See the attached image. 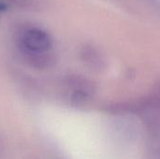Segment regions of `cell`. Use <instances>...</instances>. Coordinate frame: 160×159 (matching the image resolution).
<instances>
[{"mask_svg": "<svg viewBox=\"0 0 160 159\" xmlns=\"http://www.w3.org/2000/svg\"><path fill=\"white\" fill-rule=\"evenodd\" d=\"M16 45L22 56L52 52V38L43 28L32 23H21L16 29Z\"/></svg>", "mask_w": 160, "mask_h": 159, "instance_id": "obj_1", "label": "cell"}, {"mask_svg": "<svg viewBox=\"0 0 160 159\" xmlns=\"http://www.w3.org/2000/svg\"><path fill=\"white\" fill-rule=\"evenodd\" d=\"M67 84L72 90L71 100L75 104L85 102L94 92V87L91 82L82 77L71 76L68 79Z\"/></svg>", "mask_w": 160, "mask_h": 159, "instance_id": "obj_2", "label": "cell"}, {"mask_svg": "<svg viewBox=\"0 0 160 159\" xmlns=\"http://www.w3.org/2000/svg\"><path fill=\"white\" fill-rule=\"evenodd\" d=\"M82 61L91 68L101 70L105 67V60L99 51L92 45H84L81 50Z\"/></svg>", "mask_w": 160, "mask_h": 159, "instance_id": "obj_3", "label": "cell"}, {"mask_svg": "<svg viewBox=\"0 0 160 159\" xmlns=\"http://www.w3.org/2000/svg\"><path fill=\"white\" fill-rule=\"evenodd\" d=\"M22 57L30 67L37 69L49 68L55 63V56L52 52L38 54H29Z\"/></svg>", "mask_w": 160, "mask_h": 159, "instance_id": "obj_4", "label": "cell"}, {"mask_svg": "<svg viewBox=\"0 0 160 159\" xmlns=\"http://www.w3.org/2000/svg\"><path fill=\"white\" fill-rule=\"evenodd\" d=\"M8 5L5 1L0 0V18L2 17L3 14H5L8 11Z\"/></svg>", "mask_w": 160, "mask_h": 159, "instance_id": "obj_5", "label": "cell"}, {"mask_svg": "<svg viewBox=\"0 0 160 159\" xmlns=\"http://www.w3.org/2000/svg\"><path fill=\"white\" fill-rule=\"evenodd\" d=\"M156 99H157V103L160 109V83L158 84V88H157V95H156Z\"/></svg>", "mask_w": 160, "mask_h": 159, "instance_id": "obj_6", "label": "cell"}, {"mask_svg": "<svg viewBox=\"0 0 160 159\" xmlns=\"http://www.w3.org/2000/svg\"><path fill=\"white\" fill-rule=\"evenodd\" d=\"M0 147H1V142H0Z\"/></svg>", "mask_w": 160, "mask_h": 159, "instance_id": "obj_7", "label": "cell"}]
</instances>
